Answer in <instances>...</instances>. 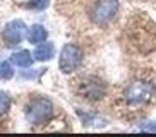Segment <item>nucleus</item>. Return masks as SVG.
<instances>
[{
  "label": "nucleus",
  "instance_id": "obj_1",
  "mask_svg": "<svg viewBox=\"0 0 156 137\" xmlns=\"http://www.w3.org/2000/svg\"><path fill=\"white\" fill-rule=\"evenodd\" d=\"M53 105L48 98H36L26 106V120L31 125H43L51 118Z\"/></svg>",
  "mask_w": 156,
  "mask_h": 137
},
{
  "label": "nucleus",
  "instance_id": "obj_2",
  "mask_svg": "<svg viewBox=\"0 0 156 137\" xmlns=\"http://www.w3.org/2000/svg\"><path fill=\"white\" fill-rule=\"evenodd\" d=\"M83 64V50L74 43H67L64 48L60 50L58 57V67L64 74H70L74 70H77Z\"/></svg>",
  "mask_w": 156,
  "mask_h": 137
},
{
  "label": "nucleus",
  "instance_id": "obj_3",
  "mask_svg": "<svg viewBox=\"0 0 156 137\" xmlns=\"http://www.w3.org/2000/svg\"><path fill=\"white\" fill-rule=\"evenodd\" d=\"M120 9L119 0H96V4L91 10V19L93 23L98 26H105L117 16Z\"/></svg>",
  "mask_w": 156,
  "mask_h": 137
},
{
  "label": "nucleus",
  "instance_id": "obj_4",
  "mask_svg": "<svg viewBox=\"0 0 156 137\" xmlns=\"http://www.w3.org/2000/svg\"><path fill=\"white\" fill-rule=\"evenodd\" d=\"M153 93H154L153 84L137 81V82H132L130 86H127V89L124 91V98L132 105H139V103H146V101L151 100Z\"/></svg>",
  "mask_w": 156,
  "mask_h": 137
},
{
  "label": "nucleus",
  "instance_id": "obj_5",
  "mask_svg": "<svg viewBox=\"0 0 156 137\" xmlns=\"http://www.w3.org/2000/svg\"><path fill=\"white\" fill-rule=\"evenodd\" d=\"M106 87L105 84H103V81H100V79L96 77H86L81 81V86H79V94H83L84 98H87V100H101L103 98V94H105Z\"/></svg>",
  "mask_w": 156,
  "mask_h": 137
},
{
  "label": "nucleus",
  "instance_id": "obj_6",
  "mask_svg": "<svg viewBox=\"0 0 156 137\" xmlns=\"http://www.w3.org/2000/svg\"><path fill=\"white\" fill-rule=\"evenodd\" d=\"M24 34H26V24H24V21H21V19H14V21L7 23L4 27V33H2L4 41L9 46L19 45V43L23 41Z\"/></svg>",
  "mask_w": 156,
  "mask_h": 137
},
{
  "label": "nucleus",
  "instance_id": "obj_7",
  "mask_svg": "<svg viewBox=\"0 0 156 137\" xmlns=\"http://www.w3.org/2000/svg\"><path fill=\"white\" fill-rule=\"evenodd\" d=\"M55 55V46L51 41H43L40 45H36V50L33 53L34 60L38 62H46V60H51V57Z\"/></svg>",
  "mask_w": 156,
  "mask_h": 137
},
{
  "label": "nucleus",
  "instance_id": "obj_8",
  "mask_svg": "<svg viewBox=\"0 0 156 137\" xmlns=\"http://www.w3.org/2000/svg\"><path fill=\"white\" fill-rule=\"evenodd\" d=\"M46 36H48V33L41 24H33L28 29V41L33 45H40V43L46 41Z\"/></svg>",
  "mask_w": 156,
  "mask_h": 137
},
{
  "label": "nucleus",
  "instance_id": "obj_9",
  "mask_svg": "<svg viewBox=\"0 0 156 137\" xmlns=\"http://www.w3.org/2000/svg\"><path fill=\"white\" fill-rule=\"evenodd\" d=\"M33 60H34V57H33V53H29L28 50H21V51H17V53H14L10 57V62L16 64L17 67H29V65L33 64Z\"/></svg>",
  "mask_w": 156,
  "mask_h": 137
},
{
  "label": "nucleus",
  "instance_id": "obj_10",
  "mask_svg": "<svg viewBox=\"0 0 156 137\" xmlns=\"http://www.w3.org/2000/svg\"><path fill=\"white\" fill-rule=\"evenodd\" d=\"M14 77V68H12V62L5 60L0 64V79L4 81H9V79Z\"/></svg>",
  "mask_w": 156,
  "mask_h": 137
},
{
  "label": "nucleus",
  "instance_id": "obj_11",
  "mask_svg": "<svg viewBox=\"0 0 156 137\" xmlns=\"http://www.w3.org/2000/svg\"><path fill=\"white\" fill-rule=\"evenodd\" d=\"M9 108H10V96L7 94L5 91L0 89V117L7 113Z\"/></svg>",
  "mask_w": 156,
  "mask_h": 137
},
{
  "label": "nucleus",
  "instance_id": "obj_12",
  "mask_svg": "<svg viewBox=\"0 0 156 137\" xmlns=\"http://www.w3.org/2000/svg\"><path fill=\"white\" fill-rule=\"evenodd\" d=\"M48 4H50L48 0H29L26 7H29V9H36V10H43V9L48 7Z\"/></svg>",
  "mask_w": 156,
  "mask_h": 137
},
{
  "label": "nucleus",
  "instance_id": "obj_13",
  "mask_svg": "<svg viewBox=\"0 0 156 137\" xmlns=\"http://www.w3.org/2000/svg\"><path fill=\"white\" fill-rule=\"evenodd\" d=\"M139 127H141L142 130L156 132V122H154V120H147V122H142V123H139Z\"/></svg>",
  "mask_w": 156,
  "mask_h": 137
}]
</instances>
